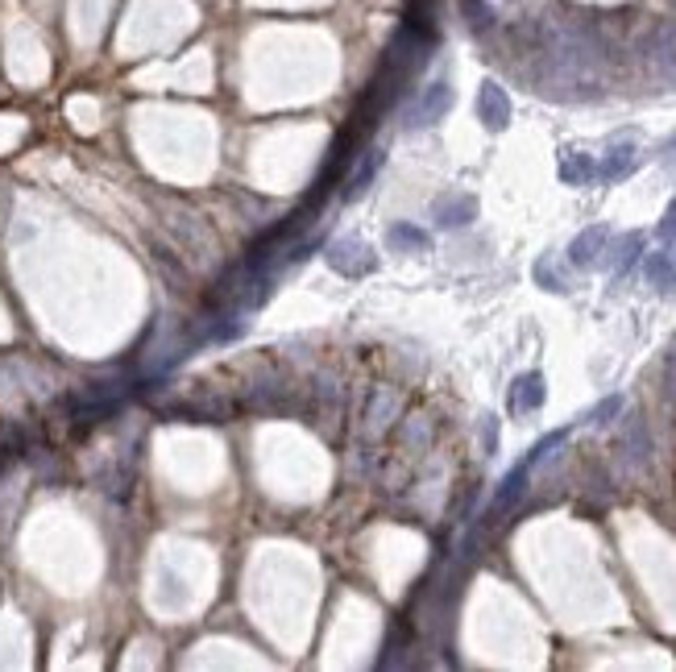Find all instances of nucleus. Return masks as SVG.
Wrapping results in <instances>:
<instances>
[{
  "instance_id": "11",
  "label": "nucleus",
  "mask_w": 676,
  "mask_h": 672,
  "mask_svg": "<svg viewBox=\"0 0 676 672\" xmlns=\"http://www.w3.org/2000/svg\"><path fill=\"white\" fill-rule=\"evenodd\" d=\"M386 245H390V249H399V254H424V249H432V237H428L424 229H415V224L399 220V224H390Z\"/></svg>"
},
{
  "instance_id": "2",
  "label": "nucleus",
  "mask_w": 676,
  "mask_h": 672,
  "mask_svg": "<svg viewBox=\"0 0 676 672\" xmlns=\"http://www.w3.org/2000/svg\"><path fill=\"white\" fill-rule=\"evenodd\" d=\"M448 108H453V88H448L444 79H436V83H428V88L415 96V104L407 108V129H428V125H436Z\"/></svg>"
},
{
  "instance_id": "9",
  "label": "nucleus",
  "mask_w": 676,
  "mask_h": 672,
  "mask_svg": "<svg viewBox=\"0 0 676 672\" xmlns=\"http://www.w3.org/2000/svg\"><path fill=\"white\" fill-rule=\"evenodd\" d=\"M560 179H565L569 187L594 183L598 179V158L594 154H581V150H569L565 158H560Z\"/></svg>"
},
{
  "instance_id": "1",
  "label": "nucleus",
  "mask_w": 676,
  "mask_h": 672,
  "mask_svg": "<svg viewBox=\"0 0 676 672\" xmlns=\"http://www.w3.org/2000/svg\"><path fill=\"white\" fill-rule=\"evenodd\" d=\"M324 262L336 270V274H345V278H361V274H370L374 270V254H370V245L357 241V237H341V241H332L324 249Z\"/></svg>"
},
{
  "instance_id": "15",
  "label": "nucleus",
  "mask_w": 676,
  "mask_h": 672,
  "mask_svg": "<svg viewBox=\"0 0 676 672\" xmlns=\"http://www.w3.org/2000/svg\"><path fill=\"white\" fill-rule=\"evenodd\" d=\"M618 411H623V395H610V399H602L594 411H589V424H610Z\"/></svg>"
},
{
  "instance_id": "12",
  "label": "nucleus",
  "mask_w": 676,
  "mask_h": 672,
  "mask_svg": "<svg viewBox=\"0 0 676 672\" xmlns=\"http://www.w3.org/2000/svg\"><path fill=\"white\" fill-rule=\"evenodd\" d=\"M382 158H386V154H378V150H365V154H357V171L345 179V195H349V200H357V195L374 183V175H378Z\"/></svg>"
},
{
  "instance_id": "6",
  "label": "nucleus",
  "mask_w": 676,
  "mask_h": 672,
  "mask_svg": "<svg viewBox=\"0 0 676 672\" xmlns=\"http://www.w3.org/2000/svg\"><path fill=\"white\" fill-rule=\"evenodd\" d=\"M477 220V200L465 191L457 195H444V200H436V224L440 229H465V224Z\"/></svg>"
},
{
  "instance_id": "7",
  "label": "nucleus",
  "mask_w": 676,
  "mask_h": 672,
  "mask_svg": "<svg viewBox=\"0 0 676 672\" xmlns=\"http://www.w3.org/2000/svg\"><path fill=\"white\" fill-rule=\"evenodd\" d=\"M635 166H639L635 142H618V146H610L606 158L598 162V179H602V183H618V179H627Z\"/></svg>"
},
{
  "instance_id": "14",
  "label": "nucleus",
  "mask_w": 676,
  "mask_h": 672,
  "mask_svg": "<svg viewBox=\"0 0 676 672\" xmlns=\"http://www.w3.org/2000/svg\"><path fill=\"white\" fill-rule=\"evenodd\" d=\"M565 440H569V428H560V432H552V436H544L540 444H535V448H531V453H527L523 461H527V465L535 469V465H540V461H544V457L552 453V448H560V444H565Z\"/></svg>"
},
{
  "instance_id": "18",
  "label": "nucleus",
  "mask_w": 676,
  "mask_h": 672,
  "mask_svg": "<svg viewBox=\"0 0 676 672\" xmlns=\"http://www.w3.org/2000/svg\"><path fill=\"white\" fill-rule=\"evenodd\" d=\"M482 444H486V453H494L498 448V419L486 415V428H482Z\"/></svg>"
},
{
  "instance_id": "10",
  "label": "nucleus",
  "mask_w": 676,
  "mask_h": 672,
  "mask_svg": "<svg viewBox=\"0 0 676 672\" xmlns=\"http://www.w3.org/2000/svg\"><path fill=\"white\" fill-rule=\"evenodd\" d=\"M527 478H531V465H527V461H519L511 473H506L502 486H498V494H494V515H502V511L515 507V502L523 498V490H527Z\"/></svg>"
},
{
  "instance_id": "16",
  "label": "nucleus",
  "mask_w": 676,
  "mask_h": 672,
  "mask_svg": "<svg viewBox=\"0 0 676 672\" xmlns=\"http://www.w3.org/2000/svg\"><path fill=\"white\" fill-rule=\"evenodd\" d=\"M656 237L672 249V254H676V200L668 204V212H664V220H660V229H656Z\"/></svg>"
},
{
  "instance_id": "5",
  "label": "nucleus",
  "mask_w": 676,
  "mask_h": 672,
  "mask_svg": "<svg viewBox=\"0 0 676 672\" xmlns=\"http://www.w3.org/2000/svg\"><path fill=\"white\" fill-rule=\"evenodd\" d=\"M548 399V386H544V374H519L515 386H511V411L515 415H531V411H540Z\"/></svg>"
},
{
  "instance_id": "13",
  "label": "nucleus",
  "mask_w": 676,
  "mask_h": 672,
  "mask_svg": "<svg viewBox=\"0 0 676 672\" xmlns=\"http://www.w3.org/2000/svg\"><path fill=\"white\" fill-rule=\"evenodd\" d=\"M639 254H643V233H627L623 241H618V249H614V270H618V278H623L635 262H639Z\"/></svg>"
},
{
  "instance_id": "17",
  "label": "nucleus",
  "mask_w": 676,
  "mask_h": 672,
  "mask_svg": "<svg viewBox=\"0 0 676 672\" xmlns=\"http://www.w3.org/2000/svg\"><path fill=\"white\" fill-rule=\"evenodd\" d=\"M535 278L544 283V291H569V287H565V278H560V274L548 266V258H544V262H535Z\"/></svg>"
},
{
  "instance_id": "3",
  "label": "nucleus",
  "mask_w": 676,
  "mask_h": 672,
  "mask_svg": "<svg viewBox=\"0 0 676 672\" xmlns=\"http://www.w3.org/2000/svg\"><path fill=\"white\" fill-rule=\"evenodd\" d=\"M477 117H482L486 129L502 133L506 125H511V96H506L494 79L482 83V92H477Z\"/></svg>"
},
{
  "instance_id": "4",
  "label": "nucleus",
  "mask_w": 676,
  "mask_h": 672,
  "mask_svg": "<svg viewBox=\"0 0 676 672\" xmlns=\"http://www.w3.org/2000/svg\"><path fill=\"white\" fill-rule=\"evenodd\" d=\"M606 245H610V229H606V224H589L585 233L573 237V245H569V262H573L577 270L598 266L602 254H606Z\"/></svg>"
},
{
  "instance_id": "8",
  "label": "nucleus",
  "mask_w": 676,
  "mask_h": 672,
  "mask_svg": "<svg viewBox=\"0 0 676 672\" xmlns=\"http://www.w3.org/2000/svg\"><path fill=\"white\" fill-rule=\"evenodd\" d=\"M643 274H647V283H652L656 291L672 295V291H676V254H672V249L647 254V258H643Z\"/></svg>"
}]
</instances>
